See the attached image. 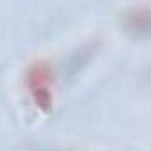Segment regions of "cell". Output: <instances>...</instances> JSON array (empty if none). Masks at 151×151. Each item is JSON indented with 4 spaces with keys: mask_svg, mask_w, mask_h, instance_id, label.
<instances>
[{
    "mask_svg": "<svg viewBox=\"0 0 151 151\" xmlns=\"http://www.w3.org/2000/svg\"><path fill=\"white\" fill-rule=\"evenodd\" d=\"M25 84L30 93L32 101L43 112H48L53 105V75L46 60H36L30 64L25 75Z\"/></svg>",
    "mask_w": 151,
    "mask_h": 151,
    "instance_id": "1",
    "label": "cell"
}]
</instances>
